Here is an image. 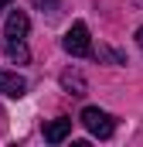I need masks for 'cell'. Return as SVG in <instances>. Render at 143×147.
<instances>
[{
  "mask_svg": "<svg viewBox=\"0 0 143 147\" xmlns=\"http://www.w3.org/2000/svg\"><path fill=\"white\" fill-rule=\"evenodd\" d=\"M78 120H82V127H85L92 137H99V140H109V137L116 134V120H112L106 110H99V106H85Z\"/></svg>",
  "mask_w": 143,
  "mask_h": 147,
  "instance_id": "1",
  "label": "cell"
},
{
  "mask_svg": "<svg viewBox=\"0 0 143 147\" xmlns=\"http://www.w3.org/2000/svg\"><path fill=\"white\" fill-rule=\"evenodd\" d=\"M65 51L68 55H92V38H89V28H85V21H75L68 31H65Z\"/></svg>",
  "mask_w": 143,
  "mask_h": 147,
  "instance_id": "2",
  "label": "cell"
},
{
  "mask_svg": "<svg viewBox=\"0 0 143 147\" xmlns=\"http://www.w3.org/2000/svg\"><path fill=\"white\" fill-rule=\"evenodd\" d=\"M0 92L10 96V99H21V96L27 92V79L17 75V72H3V69H0Z\"/></svg>",
  "mask_w": 143,
  "mask_h": 147,
  "instance_id": "3",
  "label": "cell"
},
{
  "mask_svg": "<svg viewBox=\"0 0 143 147\" xmlns=\"http://www.w3.org/2000/svg\"><path fill=\"white\" fill-rule=\"evenodd\" d=\"M68 134H72V120L68 116H58V120L44 123V140H48V144H61Z\"/></svg>",
  "mask_w": 143,
  "mask_h": 147,
  "instance_id": "4",
  "label": "cell"
},
{
  "mask_svg": "<svg viewBox=\"0 0 143 147\" xmlns=\"http://www.w3.org/2000/svg\"><path fill=\"white\" fill-rule=\"evenodd\" d=\"M27 31H31V21H27L24 10H14V14L7 17V24H3V34L7 38H24Z\"/></svg>",
  "mask_w": 143,
  "mask_h": 147,
  "instance_id": "5",
  "label": "cell"
},
{
  "mask_svg": "<svg viewBox=\"0 0 143 147\" xmlns=\"http://www.w3.org/2000/svg\"><path fill=\"white\" fill-rule=\"evenodd\" d=\"M3 51H7V58H14V62H27V58H31L24 38H7V41H3Z\"/></svg>",
  "mask_w": 143,
  "mask_h": 147,
  "instance_id": "6",
  "label": "cell"
},
{
  "mask_svg": "<svg viewBox=\"0 0 143 147\" xmlns=\"http://www.w3.org/2000/svg\"><path fill=\"white\" fill-rule=\"evenodd\" d=\"M61 86H65V89H75V96H82V92H85V82H82V75H72V72L61 75Z\"/></svg>",
  "mask_w": 143,
  "mask_h": 147,
  "instance_id": "7",
  "label": "cell"
},
{
  "mask_svg": "<svg viewBox=\"0 0 143 147\" xmlns=\"http://www.w3.org/2000/svg\"><path fill=\"white\" fill-rule=\"evenodd\" d=\"M37 10H48V14H58V0H34Z\"/></svg>",
  "mask_w": 143,
  "mask_h": 147,
  "instance_id": "8",
  "label": "cell"
},
{
  "mask_svg": "<svg viewBox=\"0 0 143 147\" xmlns=\"http://www.w3.org/2000/svg\"><path fill=\"white\" fill-rule=\"evenodd\" d=\"M99 55H102V58H109V62H116V65H119V62H123V55H116V51H109V48H102V51H99Z\"/></svg>",
  "mask_w": 143,
  "mask_h": 147,
  "instance_id": "9",
  "label": "cell"
},
{
  "mask_svg": "<svg viewBox=\"0 0 143 147\" xmlns=\"http://www.w3.org/2000/svg\"><path fill=\"white\" fill-rule=\"evenodd\" d=\"M136 45H140V48H143V28H140V31H136Z\"/></svg>",
  "mask_w": 143,
  "mask_h": 147,
  "instance_id": "10",
  "label": "cell"
},
{
  "mask_svg": "<svg viewBox=\"0 0 143 147\" xmlns=\"http://www.w3.org/2000/svg\"><path fill=\"white\" fill-rule=\"evenodd\" d=\"M10 3H14V0H0V10H3V7H10Z\"/></svg>",
  "mask_w": 143,
  "mask_h": 147,
  "instance_id": "11",
  "label": "cell"
}]
</instances>
